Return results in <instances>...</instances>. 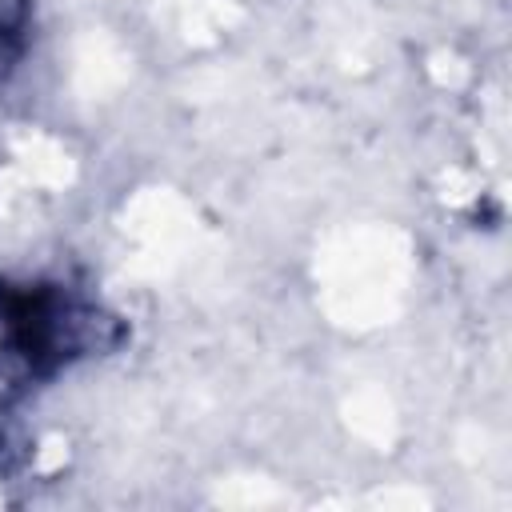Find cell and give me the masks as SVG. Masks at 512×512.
Returning a JSON list of instances; mask_svg holds the SVG:
<instances>
[{"label": "cell", "mask_w": 512, "mask_h": 512, "mask_svg": "<svg viewBox=\"0 0 512 512\" xmlns=\"http://www.w3.org/2000/svg\"><path fill=\"white\" fill-rule=\"evenodd\" d=\"M128 320L88 284L52 272H0V380L12 392L56 384L72 368L120 352Z\"/></svg>", "instance_id": "1"}, {"label": "cell", "mask_w": 512, "mask_h": 512, "mask_svg": "<svg viewBox=\"0 0 512 512\" xmlns=\"http://www.w3.org/2000/svg\"><path fill=\"white\" fill-rule=\"evenodd\" d=\"M28 48H32V4L0 0V88L20 72Z\"/></svg>", "instance_id": "2"}, {"label": "cell", "mask_w": 512, "mask_h": 512, "mask_svg": "<svg viewBox=\"0 0 512 512\" xmlns=\"http://www.w3.org/2000/svg\"><path fill=\"white\" fill-rule=\"evenodd\" d=\"M16 400H20V392H12L0 380V472H16L28 456V432L20 424Z\"/></svg>", "instance_id": "3"}]
</instances>
